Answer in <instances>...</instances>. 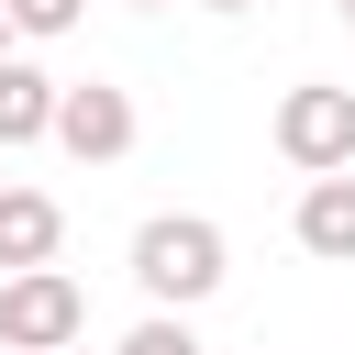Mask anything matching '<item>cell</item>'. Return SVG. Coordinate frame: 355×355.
<instances>
[{
	"label": "cell",
	"instance_id": "obj_7",
	"mask_svg": "<svg viewBox=\"0 0 355 355\" xmlns=\"http://www.w3.org/2000/svg\"><path fill=\"white\" fill-rule=\"evenodd\" d=\"M300 255H322V266H355V178H344V166L300 189Z\"/></svg>",
	"mask_w": 355,
	"mask_h": 355
},
{
	"label": "cell",
	"instance_id": "obj_3",
	"mask_svg": "<svg viewBox=\"0 0 355 355\" xmlns=\"http://www.w3.org/2000/svg\"><path fill=\"white\" fill-rule=\"evenodd\" d=\"M277 155L300 166V178H333V166H355V89H288L277 100Z\"/></svg>",
	"mask_w": 355,
	"mask_h": 355
},
{
	"label": "cell",
	"instance_id": "obj_6",
	"mask_svg": "<svg viewBox=\"0 0 355 355\" xmlns=\"http://www.w3.org/2000/svg\"><path fill=\"white\" fill-rule=\"evenodd\" d=\"M55 244H67V211L44 189H0V277L11 266H55Z\"/></svg>",
	"mask_w": 355,
	"mask_h": 355
},
{
	"label": "cell",
	"instance_id": "obj_1",
	"mask_svg": "<svg viewBox=\"0 0 355 355\" xmlns=\"http://www.w3.org/2000/svg\"><path fill=\"white\" fill-rule=\"evenodd\" d=\"M222 222H200V211H155L144 233H133V288L155 300V311H200L211 288H222Z\"/></svg>",
	"mask_w": 355,
	"mask_h": 355
},
{
	"label": "cell",
	"instance_id": "obj_10",
	"mask_svg": "<svg viewBox=\"0 0 355 355\" xmlns=\"http://www.w3.org/2000/svg\"><path fill=\"white\" fill-rule=\"evenodd\" d=\"M200 11H255V0H200Z\"/></svg>",
	"mask_w": 355,
	"mask_h": 355
},
{
	"label": "cell",
	"instance_id": "obj_2",
	"mask_svg": "<svg viewBox=\"0 0 355 355\" xmlns=\"http://www.w3.org/2000/svg\"><path fill=\"white\" fill-rule=\"evenodd\" d=\"M89 333V288L67 266H11L0 277V344L11 355H67Z\"/></svg>",
	"mask_w": 355,
	"mask_h": 355
},
{
	"label": "cell",
	"instance_id": "obj_12",
	"mask_svg": "<svg viewBox=\"0 0 355 355\" xmlns=\"http://www.w3.org/2000/svg\"><path fill=\"white\" fill-rule=\"evenodd\" d=\"M144 11H166V0H144Z\"/></svg>",
	"mask_w": 355,
	"mask_h": 355
},
{
	"label": "cell",
	"instance_id": "obj_8",
	"mask_svg": "<svg viewBox=\"0 0 355 355\" xmlns=\"http://www.w3.org/2000/svg\"><path fill=\"white\" fill-rule=\"evenodd\" d=\"M122 355H211V344L189 333V311H144V322L122 333Z\"/></svg>",
	"mask_w": 355,
	"mask_h": 355
},
{
	"label": "cell",
	"instance_id": "obj_13",
	"mask_svg": "<svg viewBox=\"0 0 355 355\" xmlns=\"http://www.w3.org/2000/svg\"><path fill=\"white\" fill-rule=\"evenodd\" d=\"M344 22H355V0H344Z\"/></svg>",
	"mask_w": 355,
	"mask_h": 355
},
{
	"label": "cell",
	"instance_id": "obj_11",
	"mask_svg": "<svg viewBox=\"0 0 355 355\" xmlns=\"http://www.w3.org/2000/svg\"><path fill=\"white\" fill-rule=\"evenodd\" d=\"M0 55H11V11H0Z\"/></svg>",
	"mask_w": 355,
	"mask_h": 355
},
{
	"label": "cell",
	"instance_id": "obj_5",
	"mask_svg": "<svg viewBox=\"0 0 355 355\" xmlns=\"http://www.w3.org/2000/svg\"><path fill=\"white\" fill-rule=\"evenodd\" d=\"M55 100H67V78H44L33 55H0V144H44Z\"/></svg>",
	"mask_w": 355,
	"mask_h": 355
},
{
	"label": "cell",
	"instance_id": "obj_4",
	"mask_svg": "<svg viewBox=\"0 0 355 355\" xmlns=\"http://www.w3.org/2000/svg\"><path fill=\"white\" fill-rule=\"evenodd\" d=\"M55 144H67L78 166H111V155H133V89H111V78H78V89L55 100Z\"/></svg>",
	"mask_w": 355,
	"mask_h": 355
},
{
	"label": "cell",
	"instance_id": "obj_9",
	"mask_svg": "<svg viewBox=\"0 0 355 355\" xmlns=\"http://www.w3.org/2000/svg\"><path fill=\"white\" fill-rule=\"evenodd\" d=\"M0 11H11V33L55 44V33H78V11H89V0H0Z\"/></svg>",
	"mask_w": 355,
	"mask_h": 355
}]
</instances>
